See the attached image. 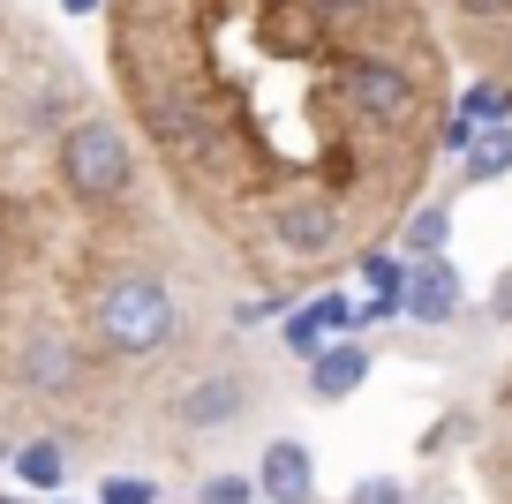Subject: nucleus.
<instances>
[{"label":"nucleus","instance_id":"f257e3e1","mask_svg":"<svg viewBox=\"0 0 512 504\" xmlns=\"http://www.w3.org/2000/svg\"><path fill=\"white\" fill-rule=\"evenodd\" d=\"M53 174H61L76 211L113 219V211L136 204V143L113 113H68L61 136H53Z\"/></svg>","mask_w":512,"mask_h":504},{"label":"nucleus","instance_id":"f03ea898","mask_svg":"<svg viewBox=\"0 0 512 504\" xmlns=\"http://www.w3.org/2000/svg\"><path fill=\"white\" fill-rule=\"evenodd\" d=\"M83 316H91V339L113 362H151V354H166L181 339V301L159 271H113V279H98Z\"/></svg>","mask_w":512,"mask_h":504},{"label":"nucleus","instance_id":"7ed1b4c3","mask_svg":"<svg viewBox=\"0 0 512 504\" xmlns=\"http://www.w3.org/2000/svg\"><path fill=\"white\" fill-rule=\"evenodd\" d=\"M339 106L362 128H407L422 113V83H415V68L392 61V53H347V61H339Z\"/></svg>","mask_w":512,"mask_h":504},{"label":"nucleus","instance_id":"20e7f679","mask_svg":"<svg viewBox=\"0 0 512 504\" xmlns=\"http://www.w3.org/2000/svg\"><path fill=\"white\" fill-rule=\"evenodd\" d=\"M264 241H272L287 264H332L339 241H347V211L332 204L324 189H294L264 211Z\"/></svg>","mask_w":512,"mask_h":504},{"label":"nucleus","instance_id":"39448f33","mask_svg":"<svg viewBox=\"0 0 512 504\" xmlns=\"http://www.w3.org/2000/svg\"><path fill=\"white\" fill-rule=\"evenodd\" d=\"M8 369H16V384H23V392H38V399L83 392V354L68 347L53 324H23V331H16V354H8Z\"/></svg>","mask_w":512,"mask_h":504},{"label":"nucleus","instance_id":"423d86ee","mask_svg":"<svg viewBox=\"0 0 512 504\" xmlns=\"http://www.w3.org/2000/svg\"><path fill=\"white\" fill-rule=\"evenodd\" d=\"M249 399H256V384H249V369H204L196 384H181L174 392V422L189 429V437H204V429H234L241 414H249Z\"/></svg>","mask_w":512,"mask_h":504},{"label":"nucleus","instance_id":"0eeeda50","mask_svg":"<svg viewBox=\"0 0 512 504\" xmlns=\"http://www.w3.org/2000/svg\"><path fill=\"white\" fill-rule=\"evenodd\" d=\"M256 497L264 504H309L317 497V459H309L302 437H272L264 459H256Z\"/></svg>","mask_w":512,"mask_h":504},{"label":"nucleus","instance_id":"6e6552de","mask_svg":"<svg viewBox=\"0 0 512 504\" xmlns=\"http://www.w3.org/2000/svg\"><path fill=\"white\" fill-rule=\"evenodd\" d=\"M400 316H415V324H452V316H460V271H452L445 256L407 264V279H400Z\"/></svg>","mask_w":512,"mask_h":504},{"label":"nucleus","instance_id":"1a4fd4ad","mask_svg":"<svg viewBox=\"0 0 512 504\" xmlns=\"http://www.w3.org/2000/svg\"><path fill=\"white\" fill-rule=\"evenodd\" d=\"M362 377H369V347L362 339H324V347L309 354V399H324V407L354 399Z\"/></svg>","mask_w":512,"mask_h":504},{"label":"nucleus","instance_id":"9d476101","mask_svg":"<svg viewBox=\"0 0 512 504\" xmlns=\"http://www.w3.org/2000/svg\"><path fill=\"white\" fill-rule=\"evenodd\" d=\"M497 174H512V121H482L475 143L460 151V181L467 189H490Z\"/></svg>","mask_w":512,"mask_h":504},{"label":"nucleus","instance_id":"9b49d317","mask_svg":"<svg viewBox=\"0 0 512 504\" xmlns=\"http://www.w3.org/2000/svg\"><path fill=\"white\" fill-rule=\"evenodd\" d=\"M445 241H452V204H422L415 219L400 226V249H407V264H422V256H445Z\"/></svg>","mask_w":512,"mask_h":504},{"label":"nucleus","instance_id":"f8f14e48","mask_svg":"<svg viewBox=\"0 0 512 504\" xmlns=\"http://www.w3.org/2000/svg\"><path fill=\"white\" fill-rule=\"evenodd\" d=\"M61 474H68V452H61L53 437L16 444V482H23V489H61Z\"/></svg>","mask_w":512,"mask_h":504},{"label":"nucleus","instance_id":"ddd939ff","mask_svg":"<svg viewBox=\"0 0 512 504\" xmlns=\"http://www.w3.org/2000/svg\"><path fill=\"white\" fill-rule=\"evenodd\" d=\"M460 113L467 121H512V91L505 83H475V91L460 98Z\"/></svg>","mask_w":512,"mask_h":504},{"label":"nucleus","instance_id":"4468645a","mask_svg":"<svg viewBox=\"0 0 512 504\" xmlns=\"http://www.w3.org/2000/svg\"><path fill=\"white\" fill-rule=\"evenodd\" d=\"M196 504H256V474H204Z\"/></svg>","mask_w":512,"mask_h":504},{"label":"nucleus","instance_id":"2eb2a0df","mask_svg":"<svg viewBox=\"0 0 512 504\" xmlns=\"http://www.w3.org/2000/svg\"><path fill=\"white\" fill-rule=\"evenodd\" d=\"M98 504H159V482H144V474H113V482H98Z\"/></svg>","mask_w":512,"mask_h":504},{"label":"nucleus","instance_id":"dca6fc26","mask_svg":"<svg viewBox=\"0 0 512 504\" xmlns=\"http://www.w3.org/2000/svg\"><path fill=\"white\" fill-rule=\"evenodd\" d=\"M362 279H369V286H377V294H400V279H407V264H400V256H384V249H369V256H362Z\"/></svg>","mask_w":512,"mask_h":504},{"label":"nucleus","instance_id":"f3484780","mask_svg":"<svg viewBox=\"0 0 512 504\" xmlns=\"http://www.w3.org/2000/svg\"><path fill=\"white\" fill-rule=\"evenodd\" d=\"M279 339H287L294 354H317V347H324V324H317V316H309V309H294L287 324H279Z\"/></svg>","mask_w":512,"mask_h":504},{"label":"nucleus","instance_id":"a211bd4d","mask_svg":"<svg viewBox=\"0 0 512 504\" xmlns=\"http://www.w3.org/2000/svg\"><path fill=\"white\" fill-rule=\"evenodd\" d=\"M347 504H407V489L392 482V474H362V482L347 489Z\"/></svg>","mask_w":512,"mask_h":504},{"label":"nucleus","instance_id":"6ab92c4d","mask_svg":"<svg viewBox=\"0 0 512 504\" xmlns=\"http://www.w3.org/2000/svg\"><path fill=\"white\" fill-rule=\"evenodd\" d=\"M309 316L324 324V339H332V331H354V301L347 294H317V301H309Z\"/></svg>","mask_w":512,"mask_h":504},{"label":"nucleus","instance_id":"aec40b11","mask_svg":"<svg viewBox=\"0 0 512 504\" xmlns=\"http://www.w3.org/2000/svg\"><path fill=\"white\" fill-rule=\"evenodd\" d=\"M302 8H309L317 23H354V16H369L377 0H302Z\"/></svg>","mask_w":512,"mask_h":504},{"label":"nucleus","instance_id":"412c9836","mask_svg":"<svg viewBox=\"0 0 512 504\" xmlns=\"http://www.w3.org/2000/svg\"><path fill=\"white\" fill-rule=\"evenodd\" d=\"M475 128H482V121H467V113H452V121H445V136H437V143H445V151L460 158L467 143H475Z\"/></svg>","mask_w":512,"mask_h":504},{"label":"nucleus","instance_id":"4be33fe9","mask_svg":"<svg viewBox=\"0 0 512 504\" xmlns=\"http://www.w3.org/2000/svg\"><path fill=\"white\" fill-rule=\"evenodd\" d=\"M460 16H475V23H497V16H512V0H452Z\"/></svg>","mask_w":512,"mask_h":504},{"label":"nucleus","instance_id":"5701e85b","mask_svg":"<svg viewBox=\"0 0 512 504\" xmlns=\"http://www.w3.org/2000/svg\"><path fill=\"white\" fill-rule=\"evenodd\" d=\"M497 316H512V271L497 279Z\"/></svg>","mask_w":512,"mask_h":504},{"label":"nucleus","instance_id":"b1692460","mask_svg":"<svg viewBox=\"0 0 512 504\" xmlns=\"http://www.w3.org/2000/svg\"><path fill=\"white\" fill-rule=\"evenodd\" d=\"M61 8H76V16H98V0H61Z\"/></svg>","mask_w":512,"mask_h":504}]
</instances>
